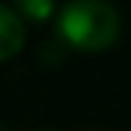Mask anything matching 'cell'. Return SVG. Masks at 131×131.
<instances>
[{
	"instance_id": "cell-3",
	"label": "cell",
	"mask_w": 131,
	"mask_h": 131,
	"mask_svg": "<svg viewBox=\"0 0 131 131\" xmlns=\"http://www.w3.org/2000/svg\"><path fill=\"white\" fill-rule=\"evenodd\" d=\"M16 11L29 21H46L56 8V0H14Z\"/></svg>"
},
{
	"instance_id": "cell-1",
	"label": "cell",
	"mask_w": 131,
	"mask_h": 131,
	"mask_svg": "<svg viewBox=\"0 0 131 131\" xmlns=\"http://www.w3.org/2000/svg\"><path fill=\"white\" fill-rule=\"evenodd\" d=\"M56 32L75 51H104L121 35V16L104 0H70L56 16Z\"/></svg>"
},
{
	"instance_id": "cell-2",
	"label": "cell",
	"mask_w": 131,
	"mask_h": 131,
	"mask_svg": "<svg viewBox=\"0 0 131 131\" xmlns=\"http://www.w3.org/2000/svg\"><path fill=\"white\" fill-rule=\"evenodd\" d=\"M24 46V24L14 8L0 3V62L16 56Z\"/></svg>"
}]
</instances>
